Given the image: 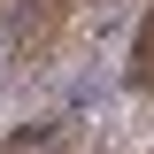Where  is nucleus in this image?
I'll return each mask as SVG.
<instances>
[{"label": "nucleus", "mask_w": 154, "mask_h": 154, "mask_svg": "<svg viewBox=\"0 0 154 154\" xmlns=\"http://www.w3.org/2000/svg\"><path fill=\"white\" fill-rule=\"evenodd\" d=\"M123 85L154 93V8H146V23H139V38H131V62H123Z\"/></svg>", "instance_id": "nucleus-1"}]
</instances>
